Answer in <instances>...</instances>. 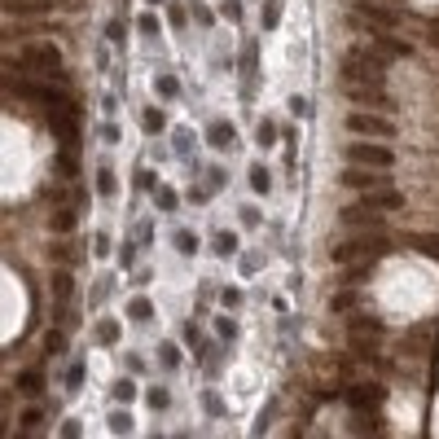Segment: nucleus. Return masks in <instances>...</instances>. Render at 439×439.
Listing matches in <instances>:
<instances>
[{
  "label": "nucleus",
  "instance_id": "nucleus-1",
  "mask_svg": "<svg viewBox=\"0 0 439 439\" xmlns=\"http://www.w3.org/2000/svg\"><path fill=\"white\" fill-rule=\"evenodd\" d=\"M9 67L18 71V75H36V79L67 84V71H62V48L57 44H27L18 57H9Z\"/></svg>",
  "mask_w": 439,
  "mask_h": 439
},
{
  "label": "nucleus",
  "instance_id": "nucleus-2",
  "mask_svg": "<svg viewBox=\"0 0 439 439\" xmlns=\"http://www.w3.org/2000/svg\"><path fill=\"white\" fill-rule=\"evenodd\" d=\"M391 251V237L386 233H378V229H365V237L361 233H351V237H343V242H334V251H330V259L334 264H361V259H378V255H386Z\"/></svg>",
  "mask_w": 439,
  "mask_h": 439
},
{
  "label": "nucleus",
  "instance_id": "nucleus-3",
  "mask_svg": "<svg viewBox=\"0 0 439 439\" xmlns=\"http://www.w3.org/2000/svg\"><path fill=\"white\" fill-rule=\"evenodd\" d=\"M343 158L351 162V167H373V172H391V167H396V150H391V141H369V137L347 141Z\"/></svg>",
  "mask_w": 439,
  "mask_h": 439
},
{
  "label": "nucleus",
  "instance_id": "nucleus-4",
  "mask_svg": "<svg viewBox=\"0 0 439 439\" xmlns=\"http://www.w3.org/2000/svg\"><path fill=\"white\" fill-rule=\"evenodd\" d=\"M347 137H369V141H396L400 127L382 110H351L347 115Z\"/></svg>",
  "mask_w": 439,
  "mask_h": 439
},
{
  "label": "nucleus",
  "instance_id": "nucleus-5",
  "mask_svg": "<svg viewBox=\"0 0 439 439\" xmlns=\"http://www.w3.org/2000/svg\"><path fill=\"white\" fill-rule=\"evenodd\" d=\"M343 97L351 102V110H382V115H396V97L386 92V84H347Z\"/></svg>",
  "mask_w": 439,
  "mask_h": 439
},
{
  "label": "nucleus",
  "instance_id": "nucleus-6",
  "mask_svg": "<svg viewBox=\"0 0 439 439\" xmlns=\"http://www.w3.org/2000/svg\"><path fill=\"white\" fill-rule=\"evenodd\" d=\"M347 5V13H356V18H365V22H373V27H400L409 13L404 9H396V5H382V0H343Z\"/></svg>",
  "mask_w": 439,
  "mask_h": 439
},
{
  "label": "nucleus",
  "instance_id": "nucleus-7",
  "mask_svg": "<svg viewBox=\"0 0 439 439\" xmlns=\"http://www.w3.org/2000/svg\"><path fill=\"white\" fill-rule=\"evenodd\" d=\"M338 185L343 189H356V193H365V189H382V185H391V172H373V167H347L338 172Z\"/></svg>",
  "mask_w": 439,
  "mask_h": 439
},
{
  "label": "nucleus",
  "instance_id": "nucleus-8",
  "mask_svg": "<svg viewBox=\"0 0 439 439\" xmlns=\"http://www.w3.org/2000/svg\"><path fill=\"white\" fill-rule=\"evenodd\" d=\"M338 84H386V71H378V67H369V62H356V57H347L343 53V62H338Z\"/></svg>",
  "mask_w": 439,
  "mask_h": 439
},
{
  "label": "nucleus",
  "instance_id": "nucleus-9",
  "mask_svg": "<svg viewBox=\"0 0 439 439\" xmlns=\"http://www.w3.org/2000/svg\"><path fill=\"white\" fill-rule=\"evenodd\" d=\"M356 202L369 207V211H382V216H391V211H404V202H409V198H404L396 185H382V189H365Z\"/></svg>",
  "mask_w": 439,
  "mask_h": 439
},
{
  "label": "nucleus",
  "instance_id": "nucleus-10",
  "mask_svg": "<svg viewBox=\"0 0 439 439\" xmlns=\"http://www.w3.org/2000/svg\"><path fill=\"white\" fill-rule=\"evenodd\" d=\"M343 400L351 404V409H378V404L386 400V386L382 382H351L343 391Z\"/></svg>",
  "mask_w": 439,
  "mask_h": 439
},
{
  "label": "nucleus",
  "instance_id": "nucleus-11",
  "mask_svg": "<svg viewBox=\"0 0 439 439\" xmlns=\"http://www.w3.org/2000/svg\"><path fill=\"white\" fill-rule=\"evenodd\" d=\"M338 224H347V229H378L382 224V211H369V207H361V202H343L338 207Z\"/></svg>",
  "mask_w": 439,
  "mask_h": 439
},
{
  "label": "nucleus",
  "instance_id": "nucleus-12",
  "mask_svg": "<svg viewBox=\"0 0 439 439\" xmlns=\"http://www.w3.org/2000/svg\"><path fill=\"white\" fill-rule=\"evenodd\" d=\"M18 391H22L27 400H44L48 373H44V369H22V373H18Z\"/></svg>",
  "mask_w": 439,
  "mask_h": 439
},
{
  "label": "nucleus",
  "instance_id": "nucleus-13",
  "mask_svg": "<svg viewBox=\"0 0 439 439\" xmlns=\"http://www.w3.org/2000/svg\"><path fill=\"white\" fill-rule=\"evenodd\" d=\"M119 338H123V325L115 316H102V321L92 325V343L97 347H119Z\"/></svg>",
  "mask_w": 439,
  "mask_h": 439
},
{
  "label": "nucleus",
  "instance_id": "nucleus-14",
  "mask_svg": "<svg viewBox=\"0 0 439 439\" xmlns=\"http://www.w3.org/2000/svg\"><path fill=\"white\" fill-rule=\"evenodd\" d=\"M233 141H237V127L229 119H216L207 127V145H211V150H233Z\"/></svg>",
  "mask_w": 439,
  "mask_h": 439
},
{
  "label": "nucleus",
  "instance_id": "nucleus-15",
  "mask_svg": "<svg viewBox=\"0 0 439 439\" xmlns=\"http://www.w3.org/2000/svg\"><path fill=\"white\" fill-rule=\"evenodd\" d=\"M356 307H361L356 286H343V290H334V295H330V312H334V316H347V312H356Z\"/></svg>",
  "mask_w": 439,
  "mask_h": 439
},
{
  "label": "nucleus",
  "instance_id": "nucleus-16",
  "mask_svg": "<svg viewBox=\"0 0 439 439\" xmlns=\"http://www.w3.org/2000/svg\"><path fill=\"white\" fill-rule=\"evenodd\" d=\"M127 321H137V325H150V321H154V299H145V295H132V299H127Z\"/></svg>",
  "mask_w": 439,
  "mask_h": 439
},
{
  "label": "nucleus",
  "instance_id": "nucleus-17",
  "mask_svg": "<svg viewBox=\"0 0 439 439\" xmlns=\"http://www.w3.org/2000/svg\"><path fill=\"white\" fill-rule=\"evenodd\" d=\"M347 330H361V334H382V321L356 307V312H347Z\"/></svg>",
  "mask_w": 439,
  "mask_h": 439
},
{
  "label": "nucleus",
  "instance_id": "nucleus-18",
  "mask_svg": "<svg viewBox=\"0 0 439 439\" xmlns=\"http://www.w3.org/2000/svg\"><path fill=\"white\" fill-rule=\"evenodd\" d=\"M158 365H162V369H167V373H176V369H181V365H185V351H181V347H176V343H172V338H167V343H158Z\"/></svg>",
  "mask_w": 439,
  "mask_h": 439
},
{
  "label": "nucleus",
  "instance_id": "nucleus-19",
  "mask_svg": "<svg viewBox=\"0 0 439 439\" xmlns=\"http://www.w3.org/2000/svg\"><path fill=\"white\" fill-rule=\"evenodd\" d=\"M141 127H145V137H158L162 127H167V115H162L158 106H145L141 110Z\"/></svg>",
  "mask_w": 439,
  "mask_h": 439
},
{
  "label": "nucleus",
  "instance_id": "nucleus-20",
  "mask_svg": "<svg viewBox=\"0 0 439 439\" xmlns=\"http://www.w3.org/2000/svg\"><path fill=\"white\" fill-rule=\"evenodd\" d=\"M97 193L110 202V198H119V176L110 172V167H97Z\"/></svg>",
  "mask_w": 439,
  "mask_h": 439
},
{
  "label": "nucleus",
  "instance_id": "nucleus-21",
  "mask_svg": "<svg viewBox=\"0 0 439 439\" xmlns=\"http://www.w3.org/2000/svg\"><path fill=\"white\" fill-rule=\"evenodd\" d=\"M84 378H88V365H84V361H71L67 373H62V382H67V391H71V396L79 391V386H84Z\"/></svg>",
  "mask_w": 439,
  "mask_h": 439
},
{
  "label": "nucleus",
  "instance_id": "nucleus-22",
  "mask_svg": "<svg viewBox=\"0 0 439 439\" xmlns=\"http://www.w3.org/2000/svg\"><path fill=\"white\" fill-rule=\"evenodd\" d=\"M246 176H251V189H255V193H272V172L264 167V162H251Z\"/></svg>",
  "mask_w": 439,
  "mask_h": 439
},
{
  "label": "nucleus",
  "instance_id": "nucleus-23",
  "mask_svg": "<svg viewBox=\"0 0 439 439\" xmlns=\"http://www.w3.org/2000/svg\"><path fill=\"white\" fill-rule=\"evenodd\" d=\"M154 92H158V102H176V97H181V79H176V75H158Z\"/></svg>",
  "mask_w": 439,
  "mask_h": 439
},
{
  "label": "nucleus",
  "instance_id": "nucleus-24",
  "mask_svg": "<svg viewBox=\"0 0 439 439\" xmlns=\"http://www.w3.org/2000/svg\"><path fill=\"white\" fill-rule=\"evenodd\" d=\"M281 9H286V0H264V13H259L264 31H277L281 27Z\"/></svg>",
  "mask_w": 439,
  "mask_h": 439
},
{
  "label": "nucleus",
  "instance_id": "nucleus-25",
  "mask_svg": "<svg viewBox=\"0 0 439 439\" xmlns=\"http://www.w3.org/2000/svg\"><path fill=\"white\" fill-rule=\"evenodd\" d=\"M154 207L158 211H176L181 207V193H176L172 185H154Z\"/></svg>",
  "mask_w": 439,
  "mask_h": 439
},
{
  "label": "nucleus",
  "instance_id": "nucleus-26",
  "mask_svg": "<svg viewBox=\"0 0 439 439\" xmlns=\"http://www.w3.org/2000/svg\"><path fill=\"white\" fill-rule=\"evenodd\" d=\"M75 220H79V211H75V207H62L57 216H53V233H62V237L75 233Z\"/></svg>",
  "mask_w": 439,
  "mask_h": 439
},
{
  "label": "nucleus",
  "instance_id": "nucleus-27",
  "mask_svg": "<svg viewBox=\"0 0 439 439\" xmlns=\"http://www.w3.org/2000/svg\"><path fill=\"white\" fill-rule=\"evenodd\" d=\"M167 27L172 31H185L189 27V9L181 5V0H167Z\"/></svg>",
  "mask_w": 439,
  "mask_h": 439
},
{
  "label": "nucleus",
  "instance_id": "nucleus-28",
  "mask_svg": "<svg viewBox=\"0 0 439 439\" xmlns=\"http://www.w3.org/2000/svg\"><path fill=\"white\" fill-rule=\"evenodd\" d=\"M172 246L181 251V255H193V251H198V233H193V229H176L172 233Z\"/></svg>",
  "mask_w": 439,
  "mask_h": 439
},
{
  "label": "nucleus",
  "instance_id": "nucleus-29",
  "mask_svg": "<svg viewBox=\"0 0 439 439\" xmlns=\"http://www.w3.org/2000/svg\"><path fill=\"white\" fill-rule=\"evenodd\" d=\"M211 251H216V255H233L237 251V233L233 229H220L216 237H211Z\"/></svg>",
  "mask_w": 439,
  "mask_h": 439
},
{
  "label": "nucleus",
  "instance_id": "nucleus-30",
  "mask_svg": "<svg viewBox=\"0 0 439 439\" xmlns=\"http://www.w3.org/2000/svg\"><path fill=\"white\" fill-rule=\"evenodd\" d=\"M71 290H75V277H71L67 268H57V272H53V295H57V303H67Z\"/></svg>",
  "mask_w": 439,
  "mask_h": 439
},
{
  "label": "nucleus",
  "instance_id": "nucleus-31",
  "mask_svg": "<svg viewBox=\"0 0 439 439\" xmlns=\"http://www.w3.org/2000/svg\"><path fill=\"white\" fill-rule=\"evenodd\" d=\"M137 31H141V36H145V40H158V31H162V22H158V13H150V9H145V13H141V18H137Z\"/></svg>",
  "mask_w": 439,
  "mask_h": 439
},
{
  "label": "nucleus",
  "instance_id": "nucleus-32",
  "mask_svg": "<svg viewBox=\"0 0 439 439\" xmlns=\"http://www.w3.org/2000/svg\"><path fill=\"white\" fill-rule=\"evenodd\" d=\"M255 141L264 145V150H272V145H277V119H264L255 127Z\"/></svg>",
  "mask_w": 439,
  "mask_h": 439
},
{
  "label": "nucleus",
  "instance_id": "nucleus-33",
  "mask_svg": "<svg viewBox=\"0 0 439 439\" xmlns=\"http://www.w3.org/2000/svg\"><path fill=\"white\" fill-rule=\"evenodd\" d=\"M181 338H185V347L202 351V325H198V321H185V325H181Z\"/></svg>",
  "mask_w": 439,
  "mask_h": 439
},
{
  "label": "nucleus",
  "instance_id": "nucleus-34",
  "mask_svg": "<svg viewBox=\"0 0 439 439\" xmlns=\"http://www.w3.org/2000/svg\"><path fill=\"white\" fill-rule=\"evenodd\" d=\"M145 400H150L154 413H167L172 409V391H167V386H150V396H145Z\"/></svg>",
  "mask_w": 439,
  "mask_h": 439
},
{
  "label": "nucleus",
  "instance_id": "nucleus-35",
  "mask_svg": "<svg viewBox=\"0 0 439 439\" xmlns=\"http://www.w3.org/2000/svg\"><path fill=\"white\" fill-rule=\"evenodd\" d=\"M110 396H115L119 404H132V400H137V382H132V378H119L115 386H110Z\"/></svg>",
  "mask_w": 439,
  "mask_h": 439
},
{
  "label": "nucleus",
  "instance_id": "nucleus-36",
  "mask_svg": "<svg viewBox=\"0 0 439 439\" xmlns=\"http://www.w3.org/2000/svg\"><path fill=\"white\" fill-rule=\"evenodd\" d=\"M106 426L115 431V435H127V431H132V413H127V409H115V413L106 417Z\"/></svg>",
  "mask_w": 439,
  "mask_h": 439
},
{
  "label": "nucleus",
  "instance_id": "nucleus-37",
  "mask_svg": "<svg viewBox=\"0 0 439 439\" xmlns=\"http://www.w3.org/2000/svg\"><path fill=\"white\" fill-rule=\"evenodd\" d=\"M132 185H137V193H154V185H158V176H154L150 167H137V172H132Z\"/></svg>",
  "mask_w": 439,
  "mask_h": 439
},
{
  "label": "nucleus",
  "instance_id": "nucleus-38",
  "mask_svg": "<svg viewBox=\"0 0 439 439\" xmlns=\"http://www.w3.org/2000/svg\"><path fill=\"white\" fill-rule=\"evenodd\" d=\"M237 220H242V224H246V229H264V211H259V207H246V202H242V211H237Z\"/></svg>",
  "mask_w": 439,
  "mask_h": 439
},
{
  "label": "nucleus",
  "instance_id": "nucleus-39",
  "mask_svg": "<svg viewBox=\"0 0 439 439\" xmlns=\"http://www.w3.org/2000/svg\"><path fill=\"white\" fill-rule=\"evenodd\" d=\"M176 154H181V158H193V132H189V127H176Z\"/></svg>",
  "mask_w": 439,
  "mask_h": 439
},
{
  "label": "nucleus",
  "instance_id": "nucleus-40",
  "mask_svg": "<svg viewBox=\"0 0 439 439\" xmlns=\"http://www.w3.org/2000/svg\"><path fill=\"white\" fill-rule=\"evenodd\" d=\"M202 413H207V417H224V400H220V391H202Z\"/></svg>",
  "mask_w": 439,
  "mask_h": 439
},
{
  "label": "nucleus",
  "instance_id": "nucleus-41",
  "mask_svg": "<svg viewBox=\"0 0 439 439\" xmlns=\"http://www.w3.org/2000/svg\"><path fill=\"white\" fill-rule=\"evenodd\" d=\"M224 185H229V167H220V162H216V167L207 172V189H211V193H220Z\"/></svg>",
  "mask_w": 439,
  "mask_h": 439
},
{
  "label": "nucleus",
  "instance_id": "nucleus-42",
  "mask_svg": "<svg viewBox=\"0 0 439 439\" xmlns=\"http://www.w3.org/2000/svg\"><path fill=\"white\" fill-rule=\"evenodd\" d=\"M216 334H220V343H233L237 338V321L233 316H216Z\"/></svg>",
  "mask_w": 439,
  "mask_h": 439
},
{
  "label": "nucleus",
  "instance_id": "nucleus-43",
  "mask_svg": "<svg viewBox=\"0 0 439 439\" xmlns=\"http://www.w3.org/2000/svg\"><path fill=\"white\" fill-rule=\"evenodd\" d=\"M22 431H40L44 426V409H36V404H31V409H22V421H18Z\"/></svg>",
  "mask_w": 439,
  "mask_h": 439
},
{
  "label": "nucleus",
  "instance_id": "nucleus-44",
  "mask_svg": "<svg viewBox=\"0 0 439 439\" xmlns=\"http://www.w3.org/2000/svg\"><path fill=\"white\" fill-rule=\"evenodd\" d=\"M62 347H67V334H62V325H53V330H48V338H44V351L57 356Z\"/></svg>",
  "mask_w": 439,
  "mask_h": 439
},
{
  "label": "nucleus",
  "instance_id": "nucleus-45",
  "mask_svg": "<svg viewBox=\"0 0 439 439\" xmlns=\"http://www.w3.org/2000/svg\"><path fill=\"white\" fill-rule=\"evenodd\" d=\"M409 246H413V251H426V255H439V237H421V233H409Z\"/></svg>",
  "mask_w": 439,
  "mask_h": 439
},
{
  "label": "nucleus",
  "instance_id": "nucleus-46",
  "mask_svg": "<svg viewBox=\"0 0 439 439\" xmlns=\"http://www.w3.org/2000/svg\"><path fill=\"white\" fill-rule=\"evenodd\" d=\"M123 369L137 378V373H150V361H145V356H137V351H127V356H123Z\"/></svg>",
  "mask_w": 439,
  "mask_h": 439
},
{
  "label": "nucleus",
  "instance_id": "nucleus-47",
  "mask_svg": "<svg viewBox=\"0 0 439 439\" xmlns=\"http://www.w3.org/2000/svg\"><path fill=\"white\" fill-rule=\"evenodd\" d=\"M110 251H115V242H110V233H106V229H102V233H92V255H97V259H106Z\"/></svg>",
  "mask_w": 439,
  "mask_h": 439
},
{
  "label": "nucleus",
  "instance_id": "nucleus-48",
  "mask_svg": "<svg viewBox=\"0 0 439 439\" xmlns=\"http://www.w3.org/2000/svg\"><path fill=\"white\" fill-rule=\"evenodd\" d=\"M220 303H224V307H229V312H237V307H242V303H246V295H242V290H237V286H229V290H220Z\"/></svg>",
  "mask_w": 439,
  "mask_h": 439
},
{
  "label": "nucleus",
  "instance_id": "nucleus-49",
  "mask_svg": "<svg viewBox=\"0 0 439 439\" xmlns=\"http://www.w3.org/2000/svg\"><path fill=\"white\" fill-rule=\"evenodd\" d=\"M237 268L251 277V272H259V268H264V255H242V264H237Z\"/></svg>",
  "mask_w": 439,
  "mask_h": 439
},
{
  "label": "nucleus",
  "instance_id": "nucleus-50",
  "mask_svg": "<svg viewBox=\"0 0 439 439\" xmlns=\"http://www.w3.org/2000/svg\"><path fill=\"white\" fill-rule=\"evenodd\" d=\"M57 435H62V439H79V435H84V426L71 417V421H62V426H57Z\"/></svg>",
  "mask_w": 439,
  "mask_h": 439
},
{
  "label": "nucleus",
  "instance_id": "nucleus-51",
  "mask_svg": "<svg viewBox=\"0 0 439 439\" xmlns=\"http://www.w3.org/2000/svg\"><path fill=\"white\" fill-rule=\"evenodd\" d=\"M189 202H193V207H207V202H211V189L193 185V189H189Z\"/></svg>",
  "mask_w": 439,
  "mask_h": 439
},
{
  "label": "nucleus",
  "instance_id": "nucleus-52",
  "mask_svg": "<svg viewBox=\"0 0 439 439\" xmlns=\"http://www.w3.org/2000/svg\"><path fill=\"white\" fill-rule=\"evenodd\" d=\"M119 137H123L119 123H102V141H106V145H119Z\"/></svg>",
  "mask_w": 439,
  "mask_h": 439
},
{
  "label": "nucleus",
  "instance_id": "nucleus-53",
  "mask_svg": "<svg viewBox=\"0 0 439 439\" xmlns=\"http://www.w3.org/2000/svg\"><path fill=\"white\" fill-rule=\"evenodd\" d=\"M193 22H198V27H211V22H216V13H211L207 5H198V9H193Z\"/></svg>",
  "mask_w": 439,
  "mask_h": 439
},
{
  "label": "nucleus",
  "instance_id": "nucleus-54",
  "mask_svg": "<svg viewBox=\"0 0 439 439\" xmlns=\"http://www.w3.org/2000/svg\"><path fill=\"white\" fill-rule=\"evenodd\" d=\"M137 237H141V246H150V242H154V224H150V220L137 224Z\"/></svg>",
  "mask_w": 439,
  "mask_h": 439
},
{
  "label": "nucleus",
  "instance_id": "nucleus-55",
  "mask_svg": "<svg viewBox=\"0 0 439 439\" xmlns=\"http://www.w3.org/2000/svg\"><path fill=\"white\" fill-rule=\"evenodd\" d=\"M132 259H137V246H132V242H127V246L119 251V264H123V268H132Z\"/></svg>",
  "mask_w": 439,
  "mask_h": 439
},
{
  "label": "nucleus",
  "instance_id": "nucleus-56",
  "mask_svg": "<svg viewBox=\"0 0 439 439\" xmlns=\"http://www.w3.org/2000/svg\"><path fill=\"white\" fill-rule=\"evenodd\" d=\"M106 36H110V44H123V22H110Z\"/></svg>",
  "mask_w": 439,
  "mask_h": 439
},
{
  "label": "nucleus",
  "instance_id": "nucleus-57",
  "mask_svg": "<svg viewBox=\"0 0 439 439\" xmlns=\"http://www.w3.org/2000/svg\"><path fill=\"white\" fill-rule=\"evenodd\" d=\"M382 5H396V9H404V5H409V0H382Z\"/></svg>",
  "mask_w": 439,
  "mask_h": 439
},
{
  "label": "nucleus",
  "instance_id": "nucleus-58",
  "mask_svg": "<svg viewBox=\"0 0 439 439\" xmlns=\"http://www.w3.org/2000/svg\"><path fill=\"white\" fill-rule=\"evenodd\" d=\"M5 431H9V421H5V417H0V435H5Z\"/></svg>",
  "mask_w": 439,
  "mask_h": 439
},
{
  "label": "nucleus",
  "instance_id": "nucleus-59",
  "mask_svg": "<svg viewBox=\"0 0 439 439\" xmlns=\"http://www.w3.org/2000/svg\"><path fill=\"white\" fill-rule=\"evenodd\" d=\"M145 5H167V0H145Z\"/></svg>",
  "mask_w": 439,
  "mask_h": 439
}]
</instances>
